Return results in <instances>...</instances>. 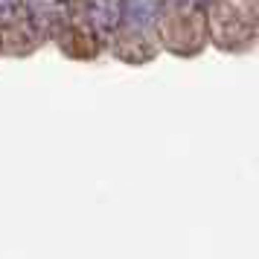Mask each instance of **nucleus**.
<instances>
[{
    "label": "nucleus",
    "mask_w": 259,
    "mask_h": 259,
    "mask_svg": "<svg viewBox=\"0 0 259 259\" xmlns=\"http://www.w3.org/2000/svg\"><path fill=\"white\" fill-rule=\"evenodd\" d=\"M125 15V0H88V21L99 32L117 29Z\"/></svg>",
    "instance_id": "nucleus-1"
},
{
    "label": "nucleus",
    "mask_w": 259,
    "mask_h": 259,
    "mask_svg": "<svg viewBox=\"0 0 259 259\" xmlns=\"http://www.w3.org/2000/svg\"><path fill=\"white\" fill-rule=\"evenodd\" d=\"M163 9V0H125V15L137 26H149L157 21V15Z\"/></svg>",
    "instance_id": "nucleus-2"
},
{
    "label": "nucleus",
    "mask_w": 259,
    "mask_h": 259,
    "mask_svg": "<svg viewBox=\"0 0 259 259\" xmlns=\"http://www.w3.org/2000/svg\"><path fill=\"white\" fill-rule=\"evenodd\" d=\"M64 12H67L64 0H32V15L44 24H59Z\"/></svg>",
    "instance_id": "nucleus-3"
},
{
    "label": "nucleus",
    "mask_w": 259,
    "mask_h": 259,
    "mask_svg": "<svg viewBox=\"0 0 259 259\" xmlns=\"http://www.w3.org/2000/svg\"><path fill=\"white\" fill-rule=\"evenodd\" d=\"M18 9V0H0V21H9Z\"/></svg>",
    "instance_id": "nucleus-4"
}]
</instances>
